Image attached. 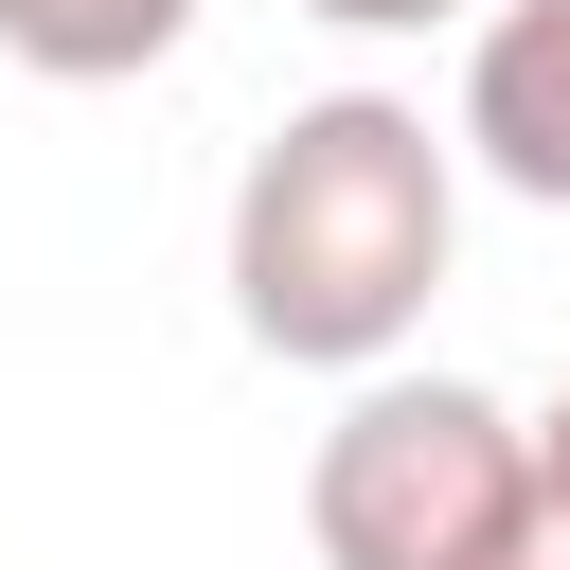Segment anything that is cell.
Segmentation results:
<instances>
[{
    "instance_id": "277c9868",
    "label": "cell",
    "mask_w": 570,
    "mask_h": 570,
    "mask_svg": "<svg viewBox=\"0 0 570 570\" xmlns=\"http://www.w3.org/2000/svg\"><path fill=\"white\" fill-rule=\"evenodd\" d=\"M196 36V0H0V53L36 71V89H125V71H160Z\"/></svg>"
},
{
    "instance_id": "8992f818",
    "label": "cell",
    "mask_w": 570,
    "mask_h": 570,
    "mask_svg": "<svg viewBox=\"0 0 570 570\" xmlns=\"http://www.w3.org/2000/svg\"><path fill=\"white\" fill-rule=\"evenodd\" d=\"M481 570H570V517H552V499H534V517H517V534H499V552H481Z\"/></svg>"
},
{
    "instance_id": "5b68a950",
    "label": "cell",
    "mask_w": 570,
    "mask_h": 570,
    "mask_svg": "<svg viewBox=\"0 0 570 570\" xmlns=\"http://www.w3.org/2000/svg\"><path fill=\"white\" fill-rule=\"evenodd\" d=\"M303 18H338V36H445V18H463V36H481L499 0H303Z\"/></svg>"
},
{
    "instance_id": "6da1fadb",
    "label": "cell",
    "mask_w": 570,
    "mask_h": 570,
    "mask_svg": "<svg viewBox=\"0 0 570 570\" xmlns=\"http://www.w3.org/2000/svg\"><path fill=\"white\" fill-rule=\"evenodd\" d=\"M445 249H463V142L410 89H321L232 178V321L285 374H410Z\"/></svg>"
},
{
    "instance_id": "3957f363",
    "label": "cell",
    "mask_w": 570,
    "mask_h": 570,
    "mask_svg": "<svg viewBox=\"0 0 570 570\" xmlns=\"http://www.w3.org/2000/svg\"><path fill=\"white\" fill-rule=\"evenodd\" d=\"M499 196L570 214V0H499L463 36V125H445Z\"/></svg>"
},
{
    "instance_id": "52a82bcc",
    "label": "cell",
    "mask_w": 570,
    "mask_h": 570,
    "mask_svg": "<svg viewBox=\"0 0 570 570\" xmlns=\"http://www.w3.org/2000/svg\"><path fill=\"white\" fill-rule=\"evenodd\" d=\"M534 499L570 517V374H552V410H534Z\"/></svg>"
},
{
    "instance_id": "7a4b0ae2",
    "label": "cell",
    "mask_w": 570,
    "mask_h": 570,
    "mask_svg": "<svg viewBox=\"0 0 570 570\" xmlns=\"http://www.w3.org/2000/svg\"><path fill=\"white\" fill-rule=\"evenodd\" d=\"M517 517H534V428L463 374H356L303 463L321 570H481Z\"/></svg>"
}]
</instances>
